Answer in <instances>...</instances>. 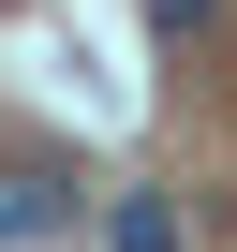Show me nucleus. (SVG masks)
<instances>
[{
  "label": "nucleus",
  "mask_w": 237,
  "mask_h": 252,
  "mask_svg": "<svg viewBox=\"0 0 237 252\" xmlns=\"http://www.w3.org/2000/svg\"><path fill=\"white\" fill-rule=\"evenodd\" d=\"M74 222V163H0V252H30Z\"/></svg>",
  "instance_id": "1"
},
{
  "label": "nucleus",
  "mask_w": 237,
  "mask_h": 252,
  "mask_svg": "<svg viewBox=\"0 0 237 252\" xmlns=\"http://www.w3.org/2000/svg\"><path fill=\"white\" fill-rule=\"evenodd\" d=\"M207 15H222V0H148V30H163V45H193Z\"/></svg>",
  "instance_id": "3"
},
{
  "label": "nucleus",
  "mask_w": 237,
  "mask_h": 252,
  "mask_svg": "<svg viewBox=\"0 0 237 252\" xmlns=\"http://www.w3.org/2000/svg\"><path fill=\"white\" fill-rule=\"evenodd\" d=\"M104 252H178V193H104Z\"/></svg>",
  "instance_id": "2"
}]
</instances>
